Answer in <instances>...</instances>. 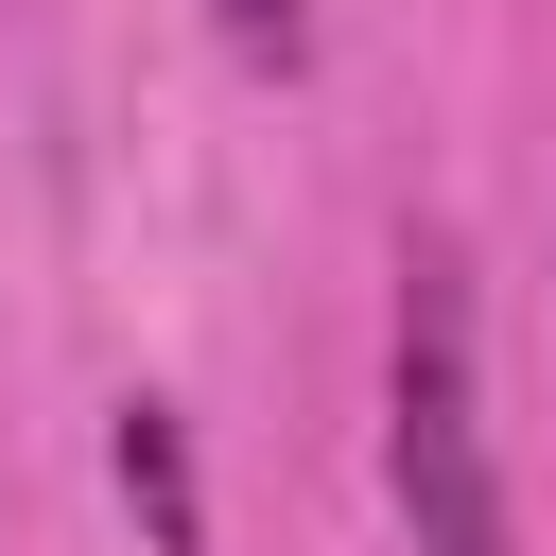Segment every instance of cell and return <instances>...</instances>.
<instances>
[{
    "instance_id": "1",
    "label": "cell",
    "mask_w": 556,
    "mask_h": 556,
    "mask_svg": "<svg viewBox=\"0 0 556 556\" xmlns=\"http://www.w3.org/2000/svg\"><path fill=\"white\" fill-rule=\"evenodd\" d=\"M382 469H400V539H417V556H521V521H504V452H486L469 243H452V226H417V243H400V330H382Z\"/></svg>"
},
{
    "instance_id": "2",
    "label": "cell",
    "mask_w": 556,
    "mask_h": 556,
    "mask_svg": "<svg viewBox=\"0 0 556 556\" xmlns=\"http://www.w3.org/2000/svg\"><path fill=\"white\" fill-rule=\"evenodd\" d=\"M104 469H122V504H139L156 556H208V486H191V417L174 400H122L104 417Z\"/></svg>"
},
{
    "instance_id": "3",
    "label": "cell",
    "mask_w": 556,
    "mask_h": 556,
    "mask_svg": "<svg viewBox=\"0 0 556 556\" xmlns=\"http://www.w3.org/2000/svg\"><path fill=\"white\" fill-rule=\"evenodd\" d=\"M208 17H226L243 70H295V52H313V0H208Z\"/></svg>"
}]
</instances>
